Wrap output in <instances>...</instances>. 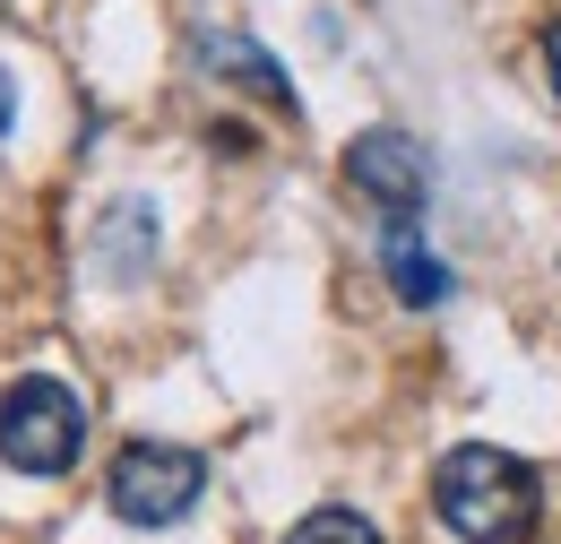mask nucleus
<instances>
[{
    "label": "nucleus",
    "instance_id": "f257e3e1",
    "mask_svg": "<svg viewBox=\"0 0 561 544\" xmlns=\"http://www.w3.org/2000/svg\"><path fill=\"white\" fill-rule=\"evenodd\" d=\"M432 519L458 544H527L545 519V476L492 441H458L432 467Z\"/></svg>",
    "mask_w": 561,
    "mask_h": 544
},
{
    "label": "nucleus",
    "instance_id": "f03ea898",
    "mask_svg": "<svg viewBox=\"0 0 561 544\" xmlns=\"http://www.w3.org/2000/svg\"><path fill=\"white\" fill-rule=\"evenodd\" d=\"M78 450H87L78 389L53 381V372H18L0 389V467H18V476H70Z\"/></svg>",
    "mask_w": 561,
    "mask_h": 544
},
{
    "label": "nucleus",
    "instance_id": "20e7f679",
    "mask_svg": "<svg viewBox=\"0 0 561 544\" xmlns=\"http://www.w3.org/2000/svg\"><path fill=\"white\" fill-rule=\"evenodd\" d=\"M346 182L380 207V216H423V200H432V156H423L407 131H354Z\"/></svg>",
    "mask_w": 561,
    "mask_h": 544
},
{
    "label": "nucleus",
    "instance_id": "6e6552de",
    "mask_svg": "<svg viewBox=\"0 0 561 544\" xmlns=\"http://www.w3.org/2000/svg\"><path fill=\"white\" fill-rule=\"evenodd\" d=\"M285 544H389L363 510H346V501H329V510H311V519H294L285 528Z\"/></svg>",
    "mask_w": 561,
    "mask_h": 544
},
{
    "label": "nucleus",
    "instance_id": "7ed1b4c3",
    "mask_svg": "<svg viewBox=\"0 0 561 544\" xmlns=\"http://www.w3.org/2000/svg\"><path fill=\"white\" fill-rule=\"evenodd\" d=\"M208 492V458L182 441H122L104 467V510L122 528H182Z\"/></svg>",
    "mask_w": 561,
    "mask_h": 544
},
{
    "label": "nucleus",
    "instance_id": "1a4fd4ad",
    "mask_svg": "<svg viewBox=\"0 0 561 544\" xmlns=\"http://www.w3.org/2000/svg\"><path fill=\"white\" fill-rule=\"evenodd\" d=\"M545 78H553V104H561V18L545 26Z\"/></svg>",
    "mask_w": 561,
    "mask_h": 544
},
{
    "label": "nucleus",
    "instance_id": "423d86ee",
    "mask_svg": "<svg viewBox=\"0 0 561 544\" xmlns=\"http://www.w3.org/2000/svg\"><path fill=\"white\" fill-rule=\"evenodd\" d=\"M147 251H156V207H147V200L104 207V225H95V269L130 285V276L147 269Z\"/></svg>",
    "mask_w": 561,
    "mask_h": 544
},
{
    "label": "nucleus",
    "instance_id": "0eeeda50",
    "mask_svg": "<svg viewBox=\"0 0 561 544\" xmlns=\"http://www.w3.org/2000/svg\"><path fill=\"white\" fill-rule=\"evenodd\" d=\"M208 69H225V87H242V95H260V104L294 113V87H285V69L268 61L260 44H242V35H208Z\"/></svg>",
    "mask_w": 561,
    "mask_h": 544
},
{
    "label": "nucleus",
    "instance_id": "39448f33",
    "mask_svg": "<svg viewBox=\"0 0 561 544\" xmlns=\"http://www.w3.org/2000/svg\"><path fill=\"white\" fill-rule=\"evenodd\" d=\"M380 269H389V285H398V303H415V311H432V303H449V260H432L415 234V216H389L380 225Z\"/></svg>",
    "mask_w": 561,
    "mask_h": 544
},
{
    "label": "nucleus",
    "instance_id": "9d476101",
    "mask_svg": "<svg viewBox=\"0 0 561 544\" xmlns=\"http://www.w3.org/2000/svg\"><path fill=\"white\" fill-rule=\"evenodd\" d=\"M9 122H18V78L0 69V138H9Z\"/></svg>",
    "mask_w": 561,
    "mask_h": 544
}]
</instances>
